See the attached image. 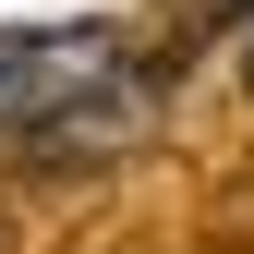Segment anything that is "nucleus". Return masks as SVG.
<instances>
[{"label":"nucleus","mask_w":254,"mask_h":254,"mask_svg":"<svg viewBox=\"0 0 254 254\" xmlns=\"http://www.w3.org/2000/svg\"><path fill=\"white\" fill-rule=\"evenodd\" d=\"M109 61V37L97 24H73V37H37V24H0V133L12 145H37V121L73 97L85 73Z\"/></svg>","instance_id":"f257e3e1"},{"label":"nucleus","mask_w":254,"mask_h":254,"mask_svg":"<svg viewBox=\"0 0 254 254\" xmlns=\"http://www.w3.org/2000/svg\"><path fill=\"white\" fill-rule=\"evenodd\" d=\"M133 133H145V85L121 73V49H109L97 73L37 121V157H109V145H133Z\"/></svg>","instance_id":"f03ea898"},{"label":"nucleus","mask_w":254,"mask_h":254,"mask_svg":"<svg viewBox=\"0 0 254 254\" xmlns=\"http://www.w3.org/2000/svg\"><path fill=\"white\" fill-rule=\"evenodd\" d=\"M242 73H254V61H242Z\"/></svg>","instance_id":"7ed1b4c3"}]
</instances>
